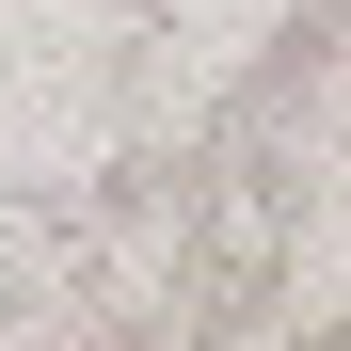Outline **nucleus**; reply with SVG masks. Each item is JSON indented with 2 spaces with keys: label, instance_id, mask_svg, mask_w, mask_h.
<instances>
[]
</instances>
